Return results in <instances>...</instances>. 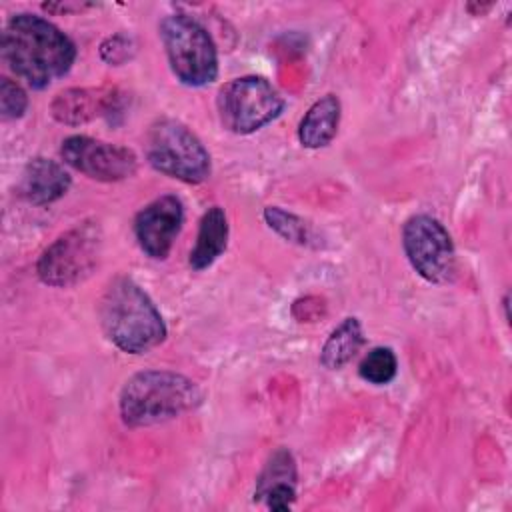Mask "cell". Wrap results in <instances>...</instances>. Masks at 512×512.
Segmentation results:
<instances>
[{"instance_id": "cell-9", "label": "cell", "mask_w": 512, "mask_h": 512, "mask_svg": "<svg viewBox=\"0 0 512 512\" xmlns=\"http://www.w3.org/2000/svg\"><path fill=\"white\" fill-rule=\"evenodd\" d=\"M64 164L100 182H118L136 172V154L124 146L90 136H68L60 146Z\"/></svg>"}, {"instance_id": "cell-8", "label": "cell", "mask_w": 512, "mask_h": 512, "mask_svg": "<svg viewBox=\"0 0 512 512\" xmlns=\"http://www.w3.org/2000/svg\"><path fill=\"white\" fill-rule=\"evenodd\" d=\"M402 246L410 266L432 284H446L456 274V250L448 230L428 214H416L402 228Z\"/></svg>"}, {"instance_id": "cell-16", "label": "cell", "mask_w": 512, "mask_h": 512, "mask_svg": "<svg viewBox=\"0 0 512 512\" xmlns=\"http://www.w3.org/2000/svg\"><path fill=\"white\" fill-rule=\"evenodd\" d=\"M296 478H298V474H296V462H294L292 454L286 448H278L274 454H270L264 470L258 476L254 498H258L270 486H276L282 482L296 484Z\"/></svg>"}, {"instance_id": "cell-15", "label": "cell", "mask_w": 512, "mask_h": 512, "mask_svg": "<svg viewBox=\"0 0 512 512\" xmlns=\"http://www.w3.org/2000/svg\"><path fill=\"white\" fill-rule=\"evenodd\" d=\"M362 344H364V336H362V326L358 318H344L324 342L320 352V362L328 370H338L352 360V356L360 350Z\"/></svg>"}, {"instance_id": "cell-2", "label": "cell", "mask_w": 512, "mask_h": 512, "mask_svg": "<svg viewBox=\"0 0 512 512\" xmlns=\"http://www.w3.org/2000/svg\"><path fill=\"white\" fill-rule=\"evenodd\" d=\"M98 316L108 340L128 354H144L166 338L160 310L128 276H116L108 284Z\"/></svg>"}, {"instance_id": "cell-14", "label": "cell", "mask_w": 512, "mask_h": 512, "mask_svg": "<svg viewBox=\"0 0 512 512\" xmlns=\"http://www.w3.org/2000/svg\"><path fill=\"white\" fill-rule=\"evenodd\" d=\"M228 242V220L222 208L212 206L204 212L196 236V244L190 252V266L194 270H204L212 266L218 256L226 250Z\"/></svg>"}, {"instance_id": "cell-13", "label": "cell", "mask_w": 512, "mask_h": 512, "mask_svg": "<svg viewBox=\"0 0 512 512\" xmlns=\"http://www.w3.org/2000/svg\"><path fill=\"white\" fill-rule=\"evenodd\" d=\"M340 124V100L326 94L316 100L302 116L298 126V140L306 148H322L332 142Z\"/></svg>"}, {"instance_id": "cell-4", "label": "cell", "mask_w": 512, "mask_h": 512, "mask_svg": "<svg viewBox=\"0 0 512 512\" xmlns=\"http://www.w3.org/2000/svg\"><path fill=\"white\" fill-rule=\"evenodd\" d=\"M160 38L174 76L186 86H206L218 76V54L208 30L188 14H168Z\"/></svg>"}, {"instance_id": "cell-17", "label": "cell", "mask_w": 512, "mask_h": 512, "mask_svg": "<svg viewBox=\"0 0 512 512\" xmlns=\"http://www.w3.org/2000/svg\"><path fill=\"white\" fill-rule=\"evenodd\" d=\"M396 370H398V362H396V356L390 348L386 346H376L372 348L360 362L358 366V374L362 380L370 382V384H376V386H382V384H388L394 376H396Z\"/></svg>"}, {"instance_id": "cell-18", "label": "cell", "mask_w": 512, "mask_h": 512, "mask_svg": "<svg viewBox=\"0 0 512 512\" xmlns=\"http://www.w3.org/2000/svg\"><path fill=\"white\" fill-rule=\"evenodd\" d=\"M264 220L268 222V226L272 230H276L282 238L296 242V244H306L310 234H308V226L302 218H298L292 212H286L278 206H268L264 210Z\"/></svg>"}, {"instance_id": "cell-19", "label": "cell", "mask_w": 512, "mask_h": 512, "mask_svg": "<svg viewBox=\"0 0 512 512\" xmlns=\"http://www.w3.org/2000/svg\"><path fill=\"white\" fill-rule=\"evenodd\" d=\"M28 98L26 92L12 80L2 78L0 84V114L4 120H14L20 118L26 110Z\"/></svg>"}, {"instance_id": "cell-11", "label": "cell", "mask_w": 512, "mask_h": 512, "mask_svg": "<svg viewBox=\"0 0 512 512\" xmlns=\"http://www.w3.org/2000/svg\"><path fill=\"white\" fill-rule=\"evenodd\" d=\"M116 90L112 88H70L52 102V116L62 124H84L106 116L116 108Z\"/></svg>"}, {"instance_id": "cell-1", "label": "cell", "mask_w": 512, "mask_h": 512, "mask_svg": "<svg viewBox=\"0 0 512 512\" xmlns=\"http://www.w3.org/2000/svg\"><path fill=\"white\" fill-rule=\"evenodd\" d=\"M2 56L18 78L42 90L72 68L76 46L46 18L16 14L2 32Z\"/></svg>"}, {"instance_id": "cell-5", "label": "cell", "mask_w": 512, "mask_h": 512, "mask_svg": "<svg viewBox=\"0 0 512 512\" xmlns=\"http://www.w3.org/2000/svg\"><path fill=\"white\" fill-rule=\"evenodd\" d=\"M146 158L154 170L188 184L210 176L208 150L188 126L174 118H160L150 126Z\"/></svg>"}, {"instance_id": "cell-10", "label": "cell", "mask_w": 512, "mask_h": 512, "mask_svg": "<svg viewBox=\"0 0 512 512\" xmlns=\"http://www.w3.org/2000/svg\"><path fill=\"white\" fill-rule=\"evenodd\" d=\"M184 222L182 202L172 196H160L146 204L134 220V234L144 254L154 260H164L180 234Z\"/></svg>"}, {"instance_id": "cell-20", "label": "cell", "mask_w": 512, "mask_h": 512, "mask_svg": "<svg viewBox=\"0 0 512 512\" xmlns=\"http://www.w3.org/2000/svg\"><path fill=\"white\" fill-rule=\"evenodd\" d=\"M256 500H262L270 510H278V512H286L292 508L294 500H296V484L290 482H282L276 486H270L266 492H262Z\"/></svg>"}, {"instance_id": "cell-21", "label": "cell", "mask_w": 512, "mask_h": 512, "mask_svg": "<svg viewBox=\"0 0 512 512\" xmlns=\"http://www.w3.org/2000/svg\"><path fill=\"white\" fill-rule=\"evenodd\" d=\"M100 56L108 64H122L124 60L130 58V38L116 34L110 36L102 46H100Z\"/></svg>"}, {"instance_id": "cell-3", "label": "cell", "mask_w": 512, "mask_h": 512, "mask_svg": "<svg viewBox=\"0 0 512 512\" xmlns=\"http://www.w3.org/2000/svg\"><path fill=\"white\" fill-rule=\"evenodd\" d=\"M200 388L186 376L170 370H144L126 380L120 392V416L124 424L152 426L196 408Z\"/></svg>"}, {"instance_id": "cell-7", "label": "cell", "mask_w": 512, "mask_h": 512, "mask_svg": "<svg viewBox=\"0 0 512 512\" xmlns=\"http://www.w3.org/2000/svg\"><path fill=\"white\" fill-rule=\"evenodd\" d=\"M102 234L98 224L84 222L56 238L38 260V276L48 286H70L98 264Z\"/></svg>"}, {"instance_id": "cell-6", "label": "cell", "mask_w": 512, "mask_h": 512, "mask_svg": "<svg viewBox=\"0 0 512 512\" xmlns=\"http://www.w3.org/2000/svg\"><path fill=\"white\" fill-rule=\"evenodd\" d=\"M216 106L226 130L234 134H252L282 112L284 100L266 78L242 76L220 88Z\"/></svg>"}, {"instance_id": "cell-12", "label": "cell", "mask_w": 512, "mask_h": 512, "mask_svg": "<svg viewBox=\"0 0 512 512\" xmlns=\"http://www.w3.org/2000/svg\"><path fill=\"white\" fill-rule=\"evenodd\" d=\"M70 174L66 168L50 158H32L20 178V194L32 204H50L62 198L70 188Z\"/></svg>"}]
</instances>
